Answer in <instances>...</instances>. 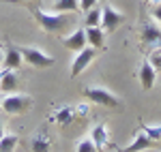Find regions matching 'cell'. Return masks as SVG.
Masks as SVG:
<instances>
[{
  "label": "cell",
  "instance_id": "cell-1",
  "mask_svg": "<svg viewBox=\"0 0 161 152\" xmlns=\"http://www.w3.org/2000/svg\"><path fill=\"white\" fill-rule=\"evenodd\" d=\"M71 13H56V11H41L37 9L35 11V17H37L39 26L45 30V32H52V34H58L62 32L67 26L71 24Z\"/></svg>",
  "mask_w": 161,
  "mask_h": 152
},
{
  "label": "cell",
  "instance_id": "cell-2",
  "mask_svg": "<svg viewBox=\"0 0 161 152\" xmlns=\"http://www.w3.org/2000/svg\"><path fill=\"white\" fill-rule=\"evenodd\" d=\"M82 94H84L90 103L101 105V107L118 109V107L123 105V103H120V99H118L116 94H112L110 90L103 88V86H84V88H82Z\"/></svg>",
  "mask_w": 161,
  "mask_h": 152
},
{
  "label": "cell",
  "instance_id": "cell-3",
  "mask_svg": "<svg viewBox=\"0 0 161 152\" xmlns=\"http://www.w3.org/2000/svg\"><path fill=\"white\" fill-rule=\"evenodd\" d=\"M30 105H32V99L28 97V94H19V92H11V94H7L2 103H0V107H2V112L4 114H24L30 109Z\"/></svg>",
  "mask_w": 161,
  "mask_h": 152
},
{
  "label": "cell",
  "instance_id": "cell-4",
  "mask_svg": "<svg viewBox=\"0 0 161 152\" xmlns=\"http://www.w3.org/2000/svg\"><path fill=\"white\" fill-rule=\"evenodd\" d=\"M22 56H24V62H28L30 66H37V69H45V66H52L54 64V58L50 54H45L39 47H19Z\"/></svg>",
  "mask_w": 161,
  "mask_h": 152
},
{
  "label": "cell",
  "instance_id": "cell-5",
  "mask_svg": "<svg viewBox=\"0 0 161 152\" xmlns=\"http://www.w3.org/2000/svg\"><path fill=\"white\" fill-rule=\"evenodd\" d=\"M123 22H125V13L116 11L112 4H103V9H101V28L105 32H114Z\"/></svg>",
  "mask_w": 161,
  "mask_h": 152
},
{
  "label": "cell",
  "instance_id": "cell-6",
  "mask_svg": "<svg viewBox=\"0 0 161 152\" xmlns=\"http://www.w3.org/2000/svg\"><path fill=\"white\" fill-rule=\"evenodd\" d=\"M97 51H99V50H95V47H90V45H86L84 50L77 51L73 64H71V77H77L82 71H86V66L97 58Z\"/></svg>",
  "mask_w": 161,
  "mask_h": 152
},
{
  "label": "cell",
  "instance_id": "cell-7",
  "mask_svg": "<svg viewBox=\"0 0 161 152\" xmlns=\"http://www.w3.org/2000/svg\"><path fill=\"white\" fill-rule=\"evenodd\" d=\"M140 37H142V43L144 45H148L153 50H161V26L153 24V22L150 24H144Z\"/></svg>",
  "mask_w": 161,
  "mask_h": 152
},
{
  "label": "cell",
  "instance_id": "cell-8",
  "mask_svg": "<svg viewBox=\"0 0 161 152\" xmlns=\"http://www.w3.org/2000/svg\"><path fill=\"white\" fill-rule=\"evenodd\" d=\"M137 77H140V84H142L144 90H150L155 86V81H157V71H155V66L150 64L148 58L142 60V66H140V71H137Z\"/></svg>",
  "mask_w": 161,
  "mask_h": 152
},
{
  "label": "cell",
  "instance_id": "cell-9",
  "mask_svg": "<svg viewBox=\"0 0 161 152\" xmlns=\"http://www.w3.org/2000/svg\"><path fill=\"white\" fill-rule=\"evenodd\" d=\"M62 45L67 47V50L71 51H80L84 50L88 43H86V30L84 28H77V30H73L71 34H67V37L62 39Z\"/></svg>",
  "mask_w": 161,
  "mask_h": 152
},
{
  "label": "cell",
  "instance_id": "cell-10",
  "mask_svg": "<svg viewBox=\"0 0 161 152\" xmlns=\"http://www.w3.org/2000/svg\"><path fill=\"white\" fill-rule=\"evenodd\" d=\"M19 88V77L13 69H4L0 71V92L2 94H11Z\"/></svg>",
  "mask_w": 161,
  "mask_h": 152
},
{
  "label": "cell",
  "instance_id": "cell-11",
  "mask_svg": "<svg viewBox=\"0 0 161 152\" xmlns=\"http://www.w3.org/2000/svg\"><path fill=\"white\" fill-rule=\"evenodd\" d=\"M155 144H157V141H153L148 135H146V133L140 128L136 135H133V141H131V144H129V146H127L123 152H142V150H150Z\"/></svg>",
  "mask_w": 161,
  "mask_h": 152
},
{
  "label": "cell",
  "instance_id": "cell-12",
  "mask_svg": "<svg viewBox=\"0 0 161 152\" xmlns=\"http://www.w3.org/2000/svg\"><path fill=\"white\" fill-rule=\"evenodd\" d=\"M86 30V43L95 50H105V30L101 26H92V28H84Z\"/></svg>",
  "mask_w": 161,
  "mask_h": 152
},
{
  "label": "cell",
  "instance_id": "cell-13",
  "mask_svg": "<svg viewBox=\"0 0 161 152\" xmlns=\"http://www.w3.org/2000/svg\"><path fill=\"white\" fill-rule=\"evenodd\" d=\"M90 139L95 141L97 152L108 150V146H110V133H108L105 124H97V127L92 128V131H90Z\"/></svg>",
  "mask_w": 161,
  "mask_h": 152
},
{
  "label": "cell",
  "instance_id": "cell-14",
  "mask_svg": "<svg viewBox=\"0 0 161 152\" xmlns=\"http://www.w3.org/2000/svg\"><path fill=\"white\" fill-rule=\"evenodd\" d=\"M73 118H75V105H64L50 116V122H56L58 127H67L69 122H73Z\"/></svg>",
  "mask_w": 161,
  "mask_h": 152
},
{
  "label": "cell",
  "instance_id": "cell-15",
  "mask_svg": "<svg viewBox=\"0 0 161 152\" xmlns=\"http://www.w3.org/2000/svg\"><path fill=\"white\" fill-rule=\"evenodd\" d=\"M30 148H32V152H50L52 137L45 131H39V133L32 135V139H30Z\"/></svg>",
  "mask_w": 161,
  "mask_h": 152
},
{
  "label": "cell",
  "instance_id": "cell-16",
  "mask_svg": "<svg viewBox=\"0 0 161 152\" xmlns=\"http://www.w3.org/2000/svg\"><path fill=\"white\" fill-rule=\"evenodd\" d=\"M22 62H24V56H22V51H19V47H9V50L4 51V60H2V64H4V69H19L22 66Z\"/></svg>",
  "mask_w": 161,
  "mask_h": 152
},
{
  "label": "cell",
  "instance_id": "cell-17",
  "mask_svg": "<svg viewBox=\"0 0 161 152\" xmlns=\"http://www.w3.org/2000/svg\"><path fill=\"white\" fill-rule=\"evenodd\" d=\"M52 11L56 13H77L80 11V0H56Z\"/></svg>",
  "mask_w": 161,
  "mask_h": 152
},
{
  "label": "cell",
  "instance_id": "cell-18",
  "mask_svg": "<svg viewBox=\"0 0 161 152\" xmlns=\"http://www.w3.org/2000/svg\"><path fill=\"white\" fill-rule=\"evenodd\" d=\"M17 144H19V137H17V135L4 133V135L0 137V152H15Z\"/></svg>",
  "mask_w": 161,
  "mask_h": 152
},
{
  "label": "cell",
  "instance_id": "cell-19",
  "mask_svg": "<svg viewBox=\"0 0 161 152\" xmlns=\"http://www.w3.org/2000/svg\"><path fill=\"white\" fill-rule=\"evenodd\" d=\"M84 24H86V28H92V26H101V9L92 7L90 11L84 13Z\"/></svg>",
  "mask_w": 161,
  "mask_h": 152
},
{
  "label": "cell",
  "instance_id": "cell-20",
  "mask_svg": "<svg viewBox=\"0 0 161 152\" xmlns=\"http://www.w3.org/2000/svg\"><path fill=\"white\" fill-rule=\"evenodd\" d=\"M140 128H142L153 141H159L161 139V124H146V122H142Z\"/></svg>",
  "mask_w": 161,
  "mask_h": 152
},
{
  "label": "cell",
  "instance_id": "cell-21",
  "mask_svg": "<svg viewBox=\"0 0 161 152\" xmlns=\"http://www.w3.org/2000/svg\"><path fill=\"white\" fill-rule=\"evenodd\" d=\"M75 152H97V146H95V141L90 139V135L80 139V144H77Z\"/></svg>",
  "mask_w": 161,
  "mask_h": 152
},
{
  "label": "cell",
  "instance_id": "cell-22",
  "mask_svg": "<svg viewBox=\"0 0 161 152\" xmlns=\"http://www.w3.org/2000/svg\"><path fill=\"white\" fill-rule=\"evenodd\" d=\"M146 58L150 60V64L155 66V71H161V50H153L150 54H146Z\"/></svg>",
  "mask_w": 161,
  "mask_h": 152
},
{
  "label": "cell",
  "instance_id": "cell-23",
  "mask_svg": "<svg viewBox=\"0 0 161 152\" xmlns=\"http://www.w3.org/2000/svg\"><path fill=\"white\" fill-rule=\"evenodd\" d=\"M92 7H97V0H80V11L82 13L90 11Z\"/></svg>",
  "mask_w": 161,
  "mask_h": 152
},
{
  "label": "cell",
  "instance_id": "cell-24",
  "mask_svg": "<svg viewBox=\"0 0 161 152\" xmlns=\"http://www.w3.org/2000/svg\"><path fill=\"white\" fill-rule=\"evenodd\" d=\"M88 109H90V107L84 105V103H82V105H75V116H86Z\"/></svg>",
  "mask_w": 161,
  "mask_h": 152
},
{
  "label": "cell",
  "instance_id": "cell-25",
  "mask_svg": "<svg viewBox=\"0 0 161 152\" xmlns=\"http://www.w3.org/2000/svg\"><path fill=\"white\" fill-rule=\"evenodd\" d=\"M153 19H157V22L161 24V4H159V7H155V9H153Z\"/></svg>",
  "mask_w": 161,
  "mask_h": 152
},
{
  "label": "cell",
  "instance_id": "cell-26",
  "mask_svg": "<svg viewBox=\"0 0 161 152\" xmlns=\"http://www.w3.org/2000/svg\"><path fill=\"white\" fill-rule=\"evenodd\" d=\"M4 60V51H2V47H0V62Z\"/></svg>",
  "mask_w": 161,
  "mask_h": 152
},
{
  "label": "cell",
  "instance_id": "cell-27",
  "mask_svg": "<svg viewBox=\"0 0 161 152\" xmlns=\"http://www.w3.org/2000/svg\"><path fill=\"white\" fill-rule=\"evenodd\" d=\"M4 135V127H2V122H0V137Z\"/></svg>",
  "mask_w": 161,
  "mask_h": 152
},
{
  "label": "cell",
  "instance_id": "cell-28",
  "mask_svg": "<svg viewBox=\"0 0 161 152\" xmlns=\"http://www.w3.org/2000/svg\"><path fill=\"white\" fill-rule=\"evenodd\" d=\"M153 2H161V0H146V4H153Z\"/></svg>",
  "mask_w": 161,
  "mask_h": 152
},
{
  "label": "cell",
  "instance_id": "cell-29",
  "mask_svg": "<svg viewBox=\"0 0 161 152\" xmlns=\"http://www.w3.org/2000/svg\"><path fill=\"white\" fill-rule=\"evenodd\" d=\"M4 2H24V0H4Z\"/></svg>",
  "mask_w": 161,
  "mask_h": 152
},
{
  "label": "cell",
  "instance_id": "cell-30",
  "mask_svg": "<svg viewBox=\"0 0 161 152\" xmlns=\"http://www.w3.org/2000/svg\"><path fill=\"white\" fill-rule=\"evenodd\" d=\"M2 99H4V97H2V92H0V103H2Z\"/></svg>",
  "mask_w": 161,
  "mask_h": 152
}]
</instances>
